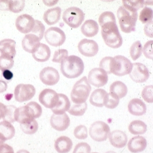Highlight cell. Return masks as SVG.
Segmentation results:
<instances>
[{
    "instance_id": "cell-1",
    "label": "cell",
    "mask_w": 153,
    "mask_h": 153,
    "mask_svg": "<svg viewBox=\"0 0 153 153\" xmlns=\"http://www.w3.org/2000/svg\"><path fill=\"white\" fill-rule=\"evenodd\" d=\"M101 34L105 44L111 48L117 49L122 46L123 37L121 36L116 22H111L103 25Z\"/></svg>"
},
{
    "instance_id": "cell-2",
    "label": "cell",
    "mask_w": 153,
    "mask_h": 153,
    "mask_svg": "<svg viewBox=\"0 0 153 153\" xmlns=\"http://www.w3.org/2000/svg\"><path fill=\"white\" fill-rule=\"evenodd\" d=\"M84 70V64L82 60L76 55L68 56L61 63V72L68 78H76L80 76Z\"/></svg>"
},
{
    "instance_id": "cell-3",
    "label": "cell",
    "mask_w": 153,
    "mask_h": 153,
    "mask_svg": "<svg viewBox=\"0 0 153 153\" xmlns=\"http://www.w3.org/2000/svg\"><path fill=\"white\" fill-rule=\"evenodd\" d=\"M117 14L120 26L123 32L130 33L135 31L138 18L137 12H132L125 8L124 6H121L117 10Z\"/></svg>"
},
{
    "instance_id": "cell-4",
    "label": "cell",
    "mask_w": 153,
    "mask_h": 153,
    "mask_svg": "<svg viewBox=\"0 0 153 153\" xmlns=\"http://www.w3.org/2000/svg\"><path fill=\"white\" fill-rule=\"evenodd\" d=\"M92 88L88 81L86 76H83L74 84L71 93V99L73 103L76 105L86 102Z\"/></svg>"
},
{
    "instance_id": "cell-5",
    "label": "cell",
    "mask_w": 153,
    "mask_h": 153,
    "mask_svg": "<svg viewBox=\"0 0 153 153\" xmlns=\"http://www.w3.org/2000/svg\"><path fill=\"white\" fill-rule=\"evenodd\" d=\"M62 18L68 26L73 29H76L84 20L85 14L80 8L73 7L65 10Z\"/></svg>"
},
{
    "instance_id": "cell-6",
    "label": "cell",
    "mask_w": 153,
    "mask_h": 153,
    "mask_svg": "<svg viewBox=\"0 0 153 153\" xmlns=\"http://www.w3.org/2000/svg\"><path fill=\"white\" fill-rule=\"evenodd\" d=\"M110 133V126L103 121H96L91 125L89 128L91 137L94 140L98 142L105 141Z\"/></svg>"
},
{
    "instance_id": "cell-7",
    "label": "cell",
    "mask_w": 153,
    "mask_h": 153,
    "mask_svg": "<svg viewBox=\"0 0 153 153\" xmlns=\"http://www.w3.org/2000/svg\"><path fill=\"white\" fill-rule=\"evenodd\" d=\"M44 37L48 44L53 47H60L66 41V34L62 29L57 27H51L44 33Z\"/></svg>"
},
{
    "instance_id": "cell-8",
    "label": "cell",
    "mask_w": 153,
    "mask_h": 153,
    "mask_svg": "<svg viewBox=\"0 0 153 153\" xmlns=\"http://www.w3.org/2000/svg\"><path fill=\"white\" fill-rule=\"evenodd\" d=\"M132 63L128 58L122 55L114 57L113 73L117 76H122L129 74L132 69Z\"/></svg>"
},
{
    "instance_id": "cell-9",
    "label": "cell",
    "mask_w": 153,
    "mask_h": 153,
    "mask_svg": "<svg viewBox=\"0 0 153 153\" xmlns=\"http://www.w3.org/2000/svg\"><path fill=\"white\" fill-rule=\"evenodd\" d=\"M36 92V88L33 85L20 84L15 89V99L19 103L27 102L34 96Z\"/></svg>"
},
{
    "instance_id": "cell-10",
    "label": "cell",
    "mask_w": 153,
    "mask_h": 153,
    "mask_svg": "<svg viewBox=\"0 0 153 153\" xmlns=\"http://www.w3.org/2000/svg\"><path fill=\"white\" fill-rule=\"evenodd\" d=\"M88 81L90 85L100 88L105 86L108 80V74L100 68L92 69L88 74Z\"/></svg>"
},
{
    "instance_id": "cell-11",
    "label": "cell",
    "mask_w": 153,
    "mask_h": 153,
    "mask_svg": "<svg viewBox=\"0 0 153 153\" xmlns=\"http://www.w3.org/2000/svg\"><path fill=\"white\" fill-rule=\"evenodd\" d=\"M132 66V69L129 74L131 78L137 83L146 82L150 76L147 67L140 63H134Z\"/></svg>"
},
{
    "instance_id": "cell-12",
    "label": "cell",
    "mask_w": 153,
    "mask_h": 153,
    "mask_svg": "<svg viewBox=\"0 0 153 153\" xmlns=\"http://www.w3.org/2000/svg\"><path fill=\"white\" fill-rule=\"evenodd\" d=\"M39 102L48 108H54L59 101V95L53 89H45L39 95Z\"/></svg>"
},
{
    "instance_id": "cell-13",
    "label": "cell",
    "mask_w": 153,
    "mask_h": 153,
    "mask_svg": "<svg viewBox=\"0 0 153 153\" xmlns=\"http://www.w3.org/2000/svg\"><path fill=\"white\" fill-rule=\"evenodd\" d=\"M39 79L45 85L53 86L59 82L60 75L56 68L52 67H45L39 73Z\"/></svg>"
},
{
    "instance_id": "cell-14",
    "label": "cell",
    "mask_w": 153,
    "mask_h": 153,
    "mask_svg": "<svg viewBox=\"0 0 153 153\" xmlns=\"http://www.w3.org/2000/svg\"><path fill=\"white\" fill-rule=\"evenodd\" d=\"M80 53L86 57L95 56L99 51V46L94 40L84 38L80 41L78 45Z\"/></svg>"
},
{
    "instance_id": "cell-15",
    "label": "cell",
    "mask_w": 153,
    "mask_h": 153,
    "mask_svg": "<svg viewBox=\"0 0 153 153\" xmlns=\"http://www.w3.org/2000/svg\"><path fill=\"white\" fill-rule=\"evenodd\" d=\"M35 25V20L28 14H23L19 16L15 22V26L19 32L27 34L31 31Z\"/></svg>"
},
{
    "instance_id": "cell-16",
    "label": "cell",
    "mask_w": 153,
    "mask_h": 153,
    "mask_svg": "<svg viewBox=\"0 0 153 153\" xmlns=\"http://www.w3.org/2000/svg\"><path fill=\"white\" fill-rule=\"evenodd\" d=\"M50 123L51 126L57 131H64L68 128L70 120L67 114L52 115L51 118Z\"/></svg>"
},
{
    "instance_id": "cell-17",
    "label": "cell",
    "mask_w": 153,
    "mask_h": 153,
    "mask_svg": "<svg viewBox=\"0 0 153 153\" xmlns=\"http://www.w3.org/2000/svg\"><path fill=\"white\" fill-rule=\"evenodd\" d=\"M111 144L115 148L122 149L126 145L128 137L125 132L120 130H115L108 135Z\"/></svg>"
},
{
    "instance_id": "cell-18",
    "label": "cell",
    "mask_w": 153,
    "mask_h": 153,
    "mask_svg": "<svg viewBox=\"0 0 153 153\" xmlns=\"http://www.w3.org/2000/svg\"><path fill=\"white\" fill-rule=\"evenodd\" d=\"M40 40L33 34H26L22 40V47L23 49L30 53H33L40 45Z\"/></svg>"
},
{
    "instance_id": "cell-19",
    "label": "cell",
    "mask_w": 153,
    "mask_h": 153,
    "mask_svg": "<svg viewBox=\"0 0 153 153\" xmlns=\"http://www.w3.org/2000/svg\"><path fill=\"white\" fill-rule=\"evenodd\" d=\"M147 145V140L144 137L137 136L130 139L128 143V149L131 153H140L146 149Z\"/></svg>"
},
{
    "instance_id": "cell-20",
    "label": "cell",
    "mask_w": 153,
    "mask_h": 153,
    "mask_svg": "<svg viewBox=\"0 0 153 153\" xmlns=\"http://www.w3.org/2000/svg\"><path fill=\"white\" fill-rule=\"evenodd\" d=\"M129 112L134 116H141L147 111V106L143 102L137 98L132 99L128 105Z\"/></svg>"
},
{
    "instance_id": "cell-21",
    "label": "cell",
    "mask_w": 153,
    "mask_h": 153,
    "mask_svg": "<svg viewBox=\"0 0 153 153\" xmlns=\"http://www.w3.org/2000/svg\"><path fill=\"white\" fill-rule=\"evenodd\" d=\"M16 42L12 39H4L0 41V52L1 55H8L14 58L16 53Z\"/></svg>"
},
{
    "instance_id": "cell-22",
    "label": "cell",
    "mask_w": 153,
    "mask_h": 153,
    "mask_svg": "<svg viewBox=\"0 0 153 153\" xmlns=\"http://www.w3.org/2000/svg\"><path fill=\"white\" fill-rule=\"evenodd\" d=\"M58 95L59 101L57 105L51 110L54 114H63L69 110L71 107V103L67 96L63 94H59Z\"/></svg>"
},
{
    "instance_id": "cell-23",
    "label": "cell",
    "mask_w": 153,
    "mask_h": 153,
    "mask_svg": "<svg viewBox=\"0 0 153 153\" xmlns=\"http://www.w3.org/2000/svg\"><path fill=\"white\" fill-rule=\"evenodd\" d=\"M73 147V142L67 136H62L58 137L55 142V148L58 153H68Z\"/></svg>"
},
{
    "instance_id": "cell-24",
    "label": "cell",
    "mask_w": 153,
    "mask_h": 153,
    "mask_svg": "<svg viewBox=\"0 0 153 153\" xmlns=\"http://www.w3.org/2000/svg\"><path fill=\"white\" fill-rule=\"evenodd\" d=\"M99 30V25L94 20L89 19L82 25L81 33L86 37H93L97 35Z\"/></svg>"
},
{
    "instance_id": "cell-25",
    "label": "cell",
    "mask_w": 153,
    "mask_h": 153,
    "mask_svg": "<svg viewBox=\"0 0 153 153\" xmlns=\"http://www.w3.org/2000/svg\"><path fill=\"white\" fill-rule=\"evenodd\" d=\"M62 9L57 7L47 10L44 14L43 19L48 25H53L59 21L61 16Z\"/></svg>"
},
{
    "instance_id": "cell-26",
    "label": "cell",
    "mask_w": 153,
    "mask_h": 153,
    "mask_svg": "<svg viewBox=\"0 0 153 153\" xmlns=\"http://www.w3.org/2000/svg\"><path fill=\"white\" fill-rule=\"evenodd\" d=\"M34 119L30 114L26 105L16 108L15 111V121L20 124H27L33 121Z\"/></svg>"
},
{
    "instance_id": "cell-27",
    "label": "cell",
    "mask_w": 153,
    "mask_h": 153,
    "mask_svg": "<svg viewBox=\"0 0 153 153\" xmlns=\"http://www.w3.org/2000/svg\"><path fill=\"white\" fill-rule=\"evenodd\" d=\"M33 57L37 62H45L49 60L51 52L48 45L44 44H40L38 49L33 53Z\"/></svg>"
},
{
    "instance_id": "cell-28",
    "label": "cell",
    "mask_w": 153,
    "mask_h": 153,
    "mask_svg": "<svg viewBox=\"0 0 153 153\" xmlns=\"http://www.w3.org/2000/svg\"><path fill=\"white\" fill-rule=\"evenodd\" d=\"M107 92L103 89H97L95 90L89 98V102L92 105L97 107H102L104 106V100Z\"/></svg>"
},
{
    "instance_id": "cell-29",
    "label": "cell",
    "mask_w": 153,
    "mask_h": 153,
    "mask_svg": "<svg viewBox=\"0 0 153 153\" xmlns=\"http://www.w3.org/2000/svg\"><path fill=\"white\" fill-rule=\"evenodd\" d=\"M15 134V129L11 123L6 121L0 123V135L5 141L13 138Z\"/></svg>"
},
{
    "instance_id": "cell-30",
    "label": "cell",
    "mask_w": 153,
    "mask_h": 153,
    "mask_svg": "<svg viewBox=\"0 0 153 153\" xmlns=\"http://www.w3.org/2000/svg\"><path fill=\"white\" fill-rule=\"evenodd\" d=\"M110 93L117 96L119 99H122L127 95L128 88L124 82L117 81L110 85Z\"/></svg>"
},
{
    "instance_id": "cell-31",
    "label": "cell",
    "mask_w": 153,
    "mask_h": 153,
    "mask_svg": "<svg viewBox=\"0 0 153 153\" xmlns=\"http://www.w3.org/2000/svg\"><path fill=\"white\" fill-rule=\"evenodd\" d=\"M128 129L129 132L132 134H143L147 132V126L142 121L134 120L130 123Z\"/></svg>"
},
{
    "instance_id": "cell-32",
    "label": "cell",
    "mask_w": 153,
    "mask_h": 153,
    "mask_svg": "<svg viewBox=\"0 0 153 153\" xmlns=\"http://www.w3.org/2000/svg\"><path fill=\"white\" fill-rule=\"evenodd\" d=\"M123 5L125 8L132 12H136L141 8H143L147 2L142 0L139 1H123Z\"/></svg>"
},
{
    "instance_id": "cell-33",
    "label": "cell",
    "mask_w": 153,
    "mask_h": 153,
    "mask_svg": "<svg viewBox=\"0 0 153 153\" xmlns=\"http://www.w3.org/2000/svg\"><path fill=\"white\" fill-rule=\"evenodd\" d=\"M120 103V99L115 94L109 93L107 94L104 100V105L106 108L114 109L116 108Z\"/></svg>"
},
{
    "instance_id": "cell-34",
    "label": "cell",
    "mask_w": 153,
    "mask_h": 153,
    "mask_svg": "<svg viewBox=\"0 0 153 153\" xmlns=\"http://www.w3.org/2000/svg\"><path fill=\"white\" fill-rule=\"evenodd\" d=\"M114 65V57H107L103 58L99 64V68L105 71L107 74L113 73Z\"/></svg>"
},
{
    "instance_id": "cell-35",
    "label": "cell",
    "mask_w": 153,
    "mask_h": 153,
    "mask_svg": "<svg viewBox=\"0 0 153 153\" xmlns=\"http://www.w3.org/2000/svg\"><path fill=\"white\" fill-rule=\"evenodd\" d=\"M143 47L139 41L133 43L130 48V55L133 60H136L141 56L143 52Z\"/></svg>"
},
{
    "instance_id": "cell-36",
    "label": "cell",
    "mask_w": 153,
    "mask_h": 153,
    "mask_svg": "<svg viewBox=\"0 0 153 153\" xmlns=\"http://www.w3.org/2000/svg\"><path fill=\"white\" fill-rule=\"evenodd\" d=\"M20 128L25 134H33L37 132V131H38V123L37 122V121L34 120L29 123L20 124Z\"/></svg>"
},
{
    "instance_id": "cell-37",
    "label": "cell",
    "mask_w": 153,
    "mask_h": 153,
    "mask_svg": "<svg viewBox=\"0 0 153 153\" xmlns=\"http://www.w3.org/2000/svg\"><path fill=\"white\" fill-rule=\"evenodd\" d=\"M14 65L13 59L8 55H1L0 56V70L3 71L10 70Z\"/></svg>"
},
{
    "instance_id": "cell-38",
    "label": "cell",
    "mask_w": 153,
    "mask_h": 153,
    "mask_svg": "<svg viewBox=\"0 0 153 153\" xmlns=\"http://www.w3.org/2000/svg\"><path fill=\"white\" fill-rule=\"evenodd\" d=\"M88 108V105L86 102L82 104L74 105L68 110L69 114L74 116H82L85 114Z\"/></svg>"
},
{
    "instance_id": "cell-39",
    "label": "cell",
    "mask_w": 153,
    "mask_h": 153,
    "mask_svg": "<svg viewBox=\"0 0 153 153\" xmlns=\"http://www.w3.org/2000/svg\"><path fill=\"white\" fill-rule=\"evenodd\" d=\"M45 30V27L44 24L39 20H35V25L33 29L31 30V34L36 35L41 41L44 37Z\"/></svg>"
},
{
    "instance_id": "cell-40",
    "label": "cell",
    "mask_w": 153,
    "mask_h": 153,
    "mask_svg": "<svg viewBox=\"0 0 153 153\" xmlns=\"http://www.w3.org/2000/svg\"><path fill=\"white\" fill-rule=\"evenodd\" d=\"M153 10L149 7H144L140 13L139 20L143 23H147L153 20Z\"/></svg>"
},
{
    "instance_id": "cell-41",
    "label": "cell",
    "mask_w": 153,
    "mask_h": 153,
    "mask_svg": "<svg viewBox=\"0 0 153 153\" xmlns=\"http://www.w3.org/2000/svg\"><path fill=\"white\" fill-rule=\"evenodd\" d=\"M25 6V1H12L10 0L9 10L13 13H19L22 11Z\"/></svg>"
},
{
    "instance_id": "cell-42",
    "label": "cell",
    "mask_w": 153,
    "mask_h": 153,
    "mask_svg": "<svg viewBox=\"0 0 153 153\" xmlns=\"http://www.w3.org/2000/svg\"><path fill=\"white\" fill-rule=\"evenodd\" d=\"M111 22H116L114 14L112 12L105 11L100 15L99 18V23L100 26L105 23Z\"/></svg>"
},
{
    "instance_id": "cell-43",
    "label": "cell",
    "mask_w": 153,
    "mask_h": 153,
    "mask_svg": "<svg viewBox=\"0 0 153 153\" xmlns=\"http://www.w3.org/2000/svg\"><path fill=\"white\" fill-rule=\"evenodd\" d=\"M68 52L66 49H60L56 50L53 55L52 58V62L55 63H61L65 59L68 57Z\"/></svg>"
},
{
    "instance_id": "cell-44",
    "label": "cell",
    "mask_w": 153,
    "mask_h": 153,
    "mask_svg": "<svg viewBox=\"0 0 153 153\" xmlns=\"http://www.w3.org/2000/svg\"><path fill=\"white\" fill-rule=\"evenodd\" d=\"M74 135L77 139L84 140L88 137V130L83 125L77 126L74 130Z\"/></svg>"
},
{
    "instance_id": "cell-45",
    "label": "cell",
    "mask_w": 153,
    "mask_h": 153,
    "mask_svg": "<svg viewBox=\"0 0 153 153\" xmlns=\"http://www.w3.org/2000/svg\"><path fill=\"white\" fill-rule=\"evenodd\" d=\"M153 85L146 86L142 92V96L144 100L149 103H153Z\"/></svg>"
},
{
    "instance_id": "cell-46",
    "label": "cell",
    "mask_w": 153,
    "mask_h": 153,
    "mask_svg": "<svg viewBox=\"0 0 153 153\" xmlns=\"http://www.w3.org/2000/svg\"><path fill=\"white\" fill-rule=\"evenodd\" d=\"M16 107L14 105H7V111L4 117V121H8L10 123H14L15 121V111Z\"/></svg>"
},
{
    "instance_id": "cell-47",
    "label": "cell",
    "mask_w": 153,
    "mask_h": 153,
    "mask_svg": "<svg viewBox=\"0 0 153 153\" xmlns=\"http://www.w3.org/2000/svg\"><path fill=\"white\" fill-rule=\"evenodd\" d=\"M30 108L33 114L34 115V118H38L40 117L42 115V109L41 105L36 102H31L27 104Z\"/></svg>"
},
{
    "instance_id": "cell-48",
    "label": "cell",
    "mask_w": 153,
    "mask_h": 153,
    "mask_svg": "<svg viewBox=\"0 0 153 153\" xmlns=\"http://www.w3.org/2000/svg\"><path fill=\"white\" fill-rule=\"evenodd\" d=\"M90 146L85 142L77 144L73 153H91Z\"/></svg>"
},
{
    "instance_id": "cell-49",
    "label": "cell",
    "mask_w": 153,
    "mask_h": 153,
    "mask_svg": "<svg viewBox=\"0 0 153 153\" xmlns=\"http://www.w3.org/2000/svg\"><path fill=\"white\" fill-rule=\"evenodd\" d=\"M153 40L147 42L143 49V52L145 57L153 60Z\"/></svg>"
},
{
    "instance_id": "cell-50",
    "label": "cell",
    "mask_w": 153,
    "mask_h": 153,
    "mask_svg": "<svg viewBox=\"0 0 153 153\" xmlns=\"http://www.w3.org/2000/svg\"><path fill=\"white\" fill-rule=\"evenodd\" d=\"M144 30L146 36L150 38H153V20L146 23Z\"/></svg>"
},
{
    "instance_id": "cell-51",
    "label": "cell",
    "mask_w": 153,
    "mask_h": 153,
    "mask_svg": "<svg viewBox=\"0 0 153 153\" xmlns=\"http://www.w3.org/2000/svg\"><path fill=\"white\" fill-rule=\"evenodd\" d=\"M0 153H15L13 148L7 144H4L0 147Z\"/></svg>"
},
{
    "instance_id": "cell-52",
    "label": "cell",
    "mask_w": 153,
    "mask_h": 153,
    "mask_svg": "<svg viewBox=\"0 0 153 153\" xmlns=\"http://www.w3.org/2000/svg\"><path fill=\"white\" fill-rule=\"evenodd\" d=\"M10 0H0V10H9Z\"/></svg>"
},
{
    "instance_id": "cell-53",
    "label": "cell",
    "mask_w": 153,
    "mask_h": 153,
    "mask_svg": "<svg viewBox=\"0 0 153 153\" xmlns=\"http://www.w3.org/2000/svg\"><path fill=\"white\" fill-rule=\"evenodd\" d=\"M2 76L6 80L10 81L13 78V74L10 70H6L2 71Z\"/></svg>"
},
{
    "instance_id": "cell-54",
    "label": "cell",
    "mask_w": 153,
    "mask_h": 153,
    "mask_svg": "<svg viewBox=\"0 0 153 153\" xmlns=\"http://www.w3.org/2000/svg\"><path fill=\"white\" fill-rule=\"evenodd\" d=\"M7 111V105L0 102V120L3 119Z\"/></svg>"
},
{
    "instance_id": "cell-55",
    "label": "cell",
    "mask_w": 153,
    "mask_h": 153,
    "mask_svg": "<svg viewBox=\"0 0 153 153\" xmlns=\"http://www.w3.org/2000/svg\"><path fill=\"white\" fill-rule=\"evenodd\" d=\"M8 88L7 83L4 80H0V94L5 92Z\"/></svg>"
},
{
    "instance_id": "cell-56",
    "label": "cell",
    "mask_w": 153,
    "mask_h": 153,
    "mask_svg": "<svg viewBox=\"0 0 153 153\" xmlns=\"http://www.w3.org/2000/svg\"><path fill=\"white\" fill-rule=\"evenodd\" d=\"M43 2L46 5L49 6V7H51L54 5L55 4H56L57 2V1H43Z\"/></svg>"
},
{
    "instance_id": "cell-57",
    "label": "cell",
    "mask_w": 153,
    "mask_h": 153,
    "mask_svg": "<svg viewBox=\"0 0 153 153\" xmlns=\"http://www.w3.org/2000/svg\"><path fill=\"white\" fill-rule=\"evenodd\" d=\"M5 142V140L4 139V138L0 135V147L4 144V142Z\"/></svg>"
},
{
    "instance_id": "cell-58",
    "label": "cell",
    "mask_w": 153,
    "mask_h": 153,
    "mask_svg": "<svg viewBox=\"0 0 153 153\" xmlns=\"http://www.w3.org/2000/svg\"><path fill=\"white\" fill-rule=\"evenodd\" d=\"M16 153H30L27 150H20L18 151Z\"/></svg>"
},
{
    "instance_id": "cell-59",
    "label": "cell",
    "mask_w": 153,
    "mask_h": 153,
    "mask_svg": "<svg viewBox=\"0 0 153 153\" xmlns=\"http://www.w3.org/2000/svg\"><path fill=\"white\" fill-rule=\"evenodd\" d=\"M105 153H116L114 152H112V151H110V152H106Z\"/></svg>"
},
{
    "instance_id": "cell-60",
    "label": "cell",
    "mask_w": 153,
    "mask_h": 153,
    "mask_svg": "<svg viewBox=\"0 0 153 153\" xmlns=\"http://www.w3.org/2000/svg\"></svg>"
}]
</instances>
